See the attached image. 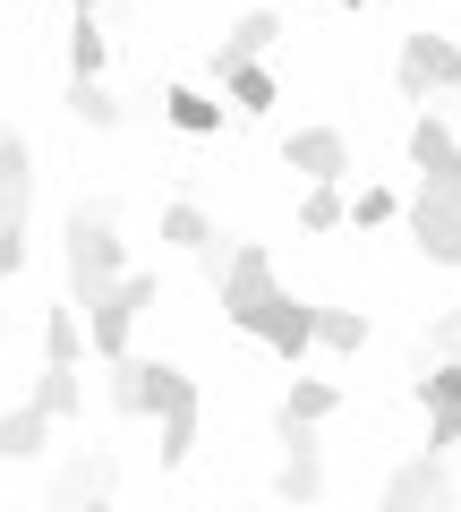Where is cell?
Segmentation results:
<instances>
[{
	"label": "cell",
	"instance_id": "1",
	"mask_svg": "<svg viewBox=\"0 0 461 512\" xmlns=\"http://www.w3.org/2000/svg\"><path fill=\"white\" fill-rule=\"evenodd\" d=\"M205 274H214V299L231 316V333L265 342L274 359H308V325H316V299H291L274 274V256L257 239H214L205 248Z\"/></svg>",
	"mask_w": 461,
	"mask_h": 512
},
{
	"label": "cell",
	"instance_id": "2",
	"mask_svg": "<svg viewBox=\"0 0 461 512\" xmlns=\"http://www.w3.org/2000/svg\"><path fill=\"white\" fill-rule=\"evenodd\" d=\"M111 410L120 419H154L163 427V470H180L197 453V376L171 359H111Z\"/></svg>",
	"mask_w": 461,
	"mask_h": 512
},
{
	"label": "cell",
	"instance_id": "3",
	"mask_svg": "<svg viewBox=\"0 0 461 512\" xmlns=\"http://www.w3.org/2000/svg\"><path fill=\"white\" fill-rule=\"evenodd\" d=\"M60 256H69V308L86 316L111 282L129 274V248H120V222L111 205H69V231H60Z\"/></svg>",
	"mask_w": 461,
	"mask_h": 512
},
{
	"label": "cell",
	"instance_id": "4",
	"mask_svg": "<svg viewBox=\"0 0 461 512\" xmlns=\"http://www.w3.org/2000/svg\"><path fill=\"white\" fill-rule=\"evenodd\" d=\"M402 222H410V239H419L427 265L453 274V265H461V154L436 163V171H419V197L402 205Z\"/></svg>",
	"mask_w": 461,
	"mask_h": 512
},
{
	"label": "cell",
	"instance_id": "5",
	"mask_svg": "<svg viewBox=\"0 0 461 512\" xmlns=\"http://www.w3.org/2000/svg\"><path fill=\"white\" fill-rule=\"evenodd\" d=\"M154 299H163V274H137V265H129V274H120L86 316H77V333L94 342V359H103V367H111V359H129V333H137V316H146Z\"/></svg>",
	"mask_w": 461,
	"mask_h": 512
},
{
	"label": "cell",
	"instance_id": "6",
	"mask_svg": "<svg viewBox=\"0 0 461 512\" xmlns=\"http://www.w3.org/2000/svg\"><path fill=\"white\" fill-rule=\"evenodd\" d=\"M393 86H402L419 111H436V94H461V43L453 35H402Z\"/></svg>",
	"mask_w": 461,
	"mask_h": 512
},
{
	"label": "cell",
	"instance_id": "7",
	"mask_svg": "<svg viewBox=\"0 0 461 512\" xmlns=\"http://www.w3.org/2000/svg\"><path fill=\"white\" fill-rule=\"evenodd\" d=\"M274 427H282L274 504H291V512H316V504H325V444H316V427H291V419H274Z\"/></svg>",
	"mask_w": 461,
	"mask_h": 512
},
{
	"label": "cell",
	"instance_id": "8",
	"mask_svg": "<svg viewBox=\"0 0 461 512\" xmlns=\"http://www.w3.org/2000/svg\"><path fill=\"white\" fill-rule=\"evenodd\" d=\"M376 512H453V470H444L436 453L402 461V470L385 478V495H376Z\"/></svg>",
	"mask_w": 461,
	"mask_h": 512
},
{
	"label": "cell",
	"instance_id": "9",
	"mask_svg": "<svg viewBox=\"0 0 461 512\" xmlns=\"http://www.w3.org/2000/svg\"><path fill=\"white\" fill-rule=\"evenodd\" d=\"M282 163L299 171V180L308 188H342L351 180V137H342V128H291V137H282Z\"/></svg>",
	"mask_w": 461,
	"mask_h": 512
},
{
	"label": "cell",
	"instance_id": "10",
	"mask_svg": "<svg viewBox=\"0 0 461 512\" xmlns=\"http://www.w3.org/2000/svg\"><path fill=\"white\" fill-rule=\"evenodd\" d=\"M111 478H120L111 444H77V453L52 470V487H43V495H52V512H77L86 495H111Z\"/></svg>",
	"mask_w": 461,
	"mask_h": 512
},
{
	"label": "cell",
	"instance_id": "11",
	"mask_svg": "<svg viewBox=\"0 0 461 512\" xmlns=\"http://www.w3.org/2000/svg\"><path fill=\"white\" fill-rule=\"evenodd\" d=\"M26 214H35V154L18 128H0V231H18Z\"/></svg>",
	"mask_w": 461,
	"mask_h": 512
},
{
	"label": "cell",
	"instance_id": "12",
	"mask_svg": "<svg viewBox=\"0 0 461 512\" xmlns=\"http://www.w3.org/2000/svg\"><path fill=\"white\" fill-rule=\"evenodd\" d=\"M274 43H282V9H248V18L214 43V60H205V69H214V77H222V69H257Z\"/></svg>",
	"mask_w": 461,
	"mask_h": 512
},
{
	"label": "cell",
	"instance_id": "13",
	"mask_svg": "<svg viewBox=\"0 0 461 512\" xmlns=\"http://www.w3.org/2000/svg\"><path fill=\"white\" fill-rule=\"evenodd\" d=\"M43 453H52V419L35 402L0 410V461H43Z\"/></svg>",
	"mask_w": 461,
	"mask_h": 512
},
{
	"label": "cell",
	"instance_id": "14",
	"mask_svg": "<svg viewBox=\"0 0 461 512\" xmlns=\"http://www.w3.org/2000/svg\"><path fill=\"white\" fill-rule=\"evenodd\" d=\"M333 410H342V384H333V376H291V393H282L274 419H291V427H325Z\"/></svg>",
	"mask_w": 461,
	"mask_h": 512
},
{
	"label": "cell",
	"instance_id": "15",
	"mask_svg": "<svg viewBox=\"0 0 461 512\" xmlns=\"http://www.w3.org/2000/svg\"><path fill=\"white\" fill-rule=\"evenodd\" d=\"M26 402H35L43 410V419H77V410H86V376H77V367H43V376H35V393H26Z\"/></svg>",
	"mask_w": 461,
	"mask_h": 512
},
{
	"label": "cell",
	"instance_id": "16",
	"mask_svg": "<svg viewBox=\"0 0 461 512\" xmlns=\"http://www.w3.org/2000/svg\"><path fill=\"white\" fill-rule=\"evenodd\" d=\"M308 350H333V359L368 350V316H359V308H316V325H308Z\"/></svg>",
	"mask_w": 461,
	"mask_h": 512
},
{
	"label": "cell",
	"instance_id": "17",
	"mask_svg": "<svg viewBox=\"0 0 461 512\" xmlns=\"http://www.w3.org/2000/svg\"><path fill=\"white\" fill-rule=\"evenodd\" d=\"M410 402H419L427 419L461 410V367H453V359H419V376H410Z\"/></svg>",
	"mask_w": 461,
	"mask_h": 512
},
{
	"label": "cell",
	"instance_id": "18",
	"mask_svg": "<svg viewBox=\"0 0 461 512\" xmlns=\"http://www.w3.org/2000/svg\"><path fill=\"white\" fill-rule=\"evenodd\" d=\"M214 86L231 94V111H240V120H265V111L282 103V86H274V77H265V60H257V69H222Z\"/></svg>",
	"mask_w": 461,
	"mask_h": 512
},
{
	"label": "cell",
	"instance_id": "19",
	"mask_svg": "<svg viewBox=\"0 0 461 512\" xmlns=\"http://www.w3.org/2000/svg\"><path fill=\"white\" fill-rule=\"evenodd\" d=\"M163 120L180 128V137H214V128H222V103H214L205 86H171V94H163Z\"/></svg>",
	"mask_w": 461,
	"mask_h": 512
},
{
	"label": "cell",
	"instance_id": "20",
	"mask_svg": "<svg viewBox=\"0 0 461 512\" xmlns=\"http://www.w3.org/2000/svg\"><path fill=\"white\" fill-rule=\"evenodd\" d=\"M103 60H111V35H103V18H69V86L103 77Z\"/></svg>",
	"mask_w": 461,
	"mask_h": 512
},
{
	"label": "cell",
	"instance_id": "21",
	"mask_svg": "<svg viewBox=\"0 0 461 512\" xmlns=\"http://www.w3.org/2000/svg\"><path fill=\"white\" fill-rule=\"evenodd\" d=\"M163 239H171V248H188V256H205V248H214V222H205V205H188V197H171L163 205Z\"/></svg>",
	"mask_w": 461,
	"mask_h": 512
},
{
	"label": "cell",
	"instance_id": "22",
	"mask_svg": "<svg viewBox=\"0 0 461 512\" xmlns=\"http://www.w3.org/2000/svg\"><path fill=\"white\" fill-rule=\"evenodd\" d=\"M453 128H444V111H419V120H410V163L419 171H436V163H453Z\"/></svg>",
	"mask_w": 461,
	"mask_h": 512
},
{
	"label": "cell",
	"instance_id": "23",
	"mask_svg": "<svg viewBox=\"0 0 461 512\" xmlns=\"http://www.w3.org/2000/svg\"><path fill=\"white\" fill-rule=\"evenodd\" d=\"M69 111H77L86 128H120V120H129V103H120V94H111L103 77H86V86H69Z\"/></svg>",
	"mask_w": 461,
	"mask_h": 512
},
{
	"label": "cell",
	"instance_id": "24",
	"mask_svg": "<svg viewBox=\"0 0 461 512\" xmlns=\"http://www.w3.org/2000/svg\"><path fill=\"white\" fill-rule=\"evenodd\" d=\"M86 359V333H77V308H52L43 316V367H77Z\"/></svg>",
	"mask_w": 461,
	"mask_h": 512
},
{
	"label": "cell",
	"instance_id": "25",
	"mask_svg": "<svg viewBox=\"0 0 461 512\" xmlns=\"http://www.w3.org/2000/svg\"><path fill=\"white\" fill-rule=\"evenodd\" d=\"M393 214H402V197H393V188H359V197H342V222H359V231H376V222H393Z\"/></svg>",
	"mask_w": 461,
	"mask_h": 512
},
{
	"label": "cell",
	"instance_id": "26",
	"mask_svg": "<svg viewBox=\"0 0 461 512\" xmlns=\"http://www.w3.org/2000/svg\"><path fill=\"white\" fill-rule=\"evenodd\" d=\"M299 231H342V188H308V197H299Z\"/></svg>",
	"mask_w": 461,
	"mask_h": 512
},
{
	"label": "cell",
	"instance_id": "27",
	"mask_svg": "<svg viewBox=\"0 0 461 512\" xmlns=\"http://www.w3.org/2000/svg\"><path fill=\"white\" fill-rule=\"evenodd\" d=\"M419 359H453V367H461V308H444L436 325H427V350H419Z\"/></svg>",
	"mask_w": 461,
	"mask_h": 512
},
{
	"label": "cell",
	"instance_id": "28",
	"mask_svg": "<svg viewBox=\"0 0 461 512\" xmlns=\"http://www.w3.org/2000/svg\"><path fill=\"white\" fill-rule=\"evenodd\" d=\"M18 274H26V222L0 231V282H18Z\"/></svg>",
	"mask_w": 461,
	"mask_h": 512
},
{
	"label": "cell",
	"instance_id": "29",
	"mask_svg": "<svg viewBox=\"0 0 461 512\" xmlns=\"http://www.w3.org/2000/svg\"><path fill=\"white\" fill-rule=\"evenodd\" d=\"M453 444H461V410H444V419H427V453H453Z\"/></svg>",
	"mask_w": 461,
	"mask_h": 512
},
{
	"label": "cell",
	"instance_id": "30",
	"mask_svg": "<svg viewBox=\"0 0 461 512\" xmlns=\"http://www.w3.org/2000/svg\"><path fill=\"white\" fill-rule=\"evenodd\" d=\"M77 512H120V504H111V495H86V504H77Z\"/></svg>",
	"mask_w": 461,
	"mask_h": 512
},
{
	"label": "cell",
	"instance_id": "31",
	"mask_svg": "<svg viewBox=\"0 0 461 512\" xmlns=\"http://www.w3.org/2000/svg\"><path fill=\"white\" fill-rule=\"evenodd\" d=\"M69 9H77V18H94V9H103V0H69Z\"/></svg>",
	"mask_w": 461,
	"mask_h": 512
},
{
	"label": "cell",
	"instance_id": "32",
	"mask_svg": "<svg viewBox=\"0 0 461 512\" xmlns=\"http://www.w3.org/2000/svg\"><path fill=\"white\" fill-rule=\"evenodd\" d=\"M342 9H385V0H342Z\"/></svg>",
	"mask_w": 461,
	"mask_h": 512
},
{
	"label": "cell",
	"instance_id": "33",
	"mask_svg": "<svg viewBox=\"0 0 461 512\" xmlns=\"http://www.w3.org/2000/svg\"><path fill=\"white\" fill-rule=\"evenodd\" d=\"M0 291H9V282H0ZM0 342H9V316H0Z\"/></svg>",
	"mask_w": 461,
	"mask_h": 512
}]
</instances>
